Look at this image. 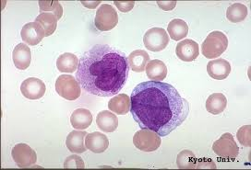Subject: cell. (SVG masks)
I'll use <instances>...</instances> for the list:
<instances>
[{"instance_id": "6da1fadb", "label": "cell", "mask_w": 251, "mask_h": 170, "mask_svg": "<svg viewBox=\"0 0 251 170\" xmlns=\"http://www.w3.org/2000/svg\"><path fill=\"white\" fill-rule=\"evenodd\" d=\"M130 112L141 129L168 135L185 123L189 104L167 83L146 81L136 85L130 97Z\"/></svg>"}, {"instance_id": "7a4b0ae2", "label": "cell", "mask_w": 251, "mask_h": 170, "mask_svg": "<svg viewBox=\"0 0 251 170\" xmlns=\"http://www.w3.org/2000/svg\"><path fill=\"white\" fill-rule=\"evenodd\" d=\"M128 73L125 54L107 44H96L79 59L76 78L86 92L111 97L124 87Z\"/></svg>"}, {"instance_id": "3957f363", "label": "cell", "mask_w": 251, "mask_h": 170, "mask_svg": "<svg viewBox=\"0 0 251 170\" xmlns=\"http://www.w3.org/2000/svg\"><path fill=\"white\" fill-rule=\"evenodd\" d=\"M228 47V39L222 31H212L201 44V53L208 59H214L224 54Z\"/></svg>"}, {"instance_id": "277c9868", "label": "cell", "mask_w": 251, "mask_h": 170, "mask_svg": "<svg viewBox=\"0 0 251 170\" xmlns=\"http://www.w3.org/2000/svg\"><path fill=\"white\" fill-rule=\"evenodd\" d=\"M55 90L67 101H76L81 94V86L78 81L70 75H62L55 81Z\"/></svg>"}, {"instance_id": "5b68a950", "label": "cell", "mask_w": 251, "mask_h": 170, "mask_svg": "<svg viewBox=\"0 0 251 170\" xmlns=\"http://www.w3.org/2000/svg\"><path fill=\"white\" fill-rule=\"evenodd\" d=\"M213 152L219 157L234 160L239 154V147L236 145L233 135L229 132L224 133L212 145Z\"/></svg>"}, {"instance_id": "8992f818", "label": "cell", "mask_w": 251, "mask_h": 170, "mask_svg": "<svg viewBox=\"0 0 251 170\" xmlns=\"http://www.w3.org/2000/svg\"><path fill=\"white\" fill-rule=\"evenodd\" d=\"M118 12L113 6L108 4H102L101 7L97 9L94 24L99 31H111L118 25Z\"/></svg>"}, {"instance_id": "52a82bcc", "label": "cell", "mask_w": 251, "mask_h": 170, "mask_svg": "<svg viewBox=\"0 0 251 170\" xmlns=\"http://www.w3.org/2000/svg\"><path fill=\"white\" fill-rule=\"evenodd\" d=\"M133 144L136 148L142 152H153L157 150L161 144V136L155 131L141 129L138 131L133 137Z\"/></svg>"}, {"instance_id": "ba28073f", "label": "cell", "mask_w": 251, "mask_h": 170, "mask_svg": "<svg viewBox=\"0 0 251 170\" xmlns=\"http://www.w3.org/2000/svg\"><path fill=\"white\" fill-rule=\"evenodd\" d=\"M145 47L151 52H160L169 43V35L163 28H151L143 37Z\"/></svg>"}, {"instance_id": "9c48e42d", "label": "cell", "mask_w": 251, "mask_h": 170, "mask_svg": "<svg viewBox=\"0 0 251 170\" xmlns=\"http://www.w3.org/2000/svg\"><path fill=\"white\" fill-rule=\"evenodd\" d=\"M11 155L19 168H29L37 161L35 151L26 144H19L12 148Z\"/></svg>"}, {"instance_id": "30bf717a", "label": "cell", "mask_w": 251, "mask_h": 170, "mask_svg": "<svg viewBox=\"0 0 251 170\" xmlns=\"http://www.w3.org/2000/svg\"><path fill=\"white\" fill-rule=\"evenodd\" d=\"M21 91L24 97L28 100L35 101L45 96L47 91V86L39 78H27L21 85Z\"/></svg>"}, {"instance_id": "8fae6325", "label": "cell", "mask_w": 251, "mask_h": 170, "mask_svg": "<svg viewBox=\"0 0 251 170\" xmlns=\"http://www.w3.org/2000/svg\"><path fill=\"white\" fill-rule=\"evenodd\" d=\"M22 39L29 45H37L46 37V31L37 22L25 24L21 31Z\"/></svg>"}, {"instance_id": "7c38bea8", "label": "cell", "mask_w": 251, "mask_h": 170, "mask_svg": "<svg viewBox=\"0 0 251 170\" xmlns=\"http://www.w3.org/2000/svg\"><path fill=\"white\" fill-rule=\"evenodd\" d=\"M176 54L182 61L192 62L196 60L200 54L199 44L192 40L185 39L177 43Z\"/></svg>"}, {"instance_id": "4fadbf2b", "label": "cell", "mask_w": 251, "mask_h": 170, "mask_svg": "<svg viewBox=\"0 0 251 170\" xmlns=\"http://www.w3.org/2000/svg\"><path fill=\"white\" fill-rule=\"evenodd\" d=\"M87 149L94 154H102L109 147V140L105 134L99 131H94L87 134L85 137Z\"/></svg>"}, {"instance_id": "5bb4252c", "label": "cell", "mask_w": 251, "mask_h": 170, "mask_svg": "<svg viewBox=\"0 0 251 170\" xmlns=\"http://www.w3.org/2000/svg\"><path fill=\"white\" fill-rule=\"evenodd\" d=\"M207 72L209 76L216 80H224L231 73V64L225 59H216L208 63Z\"/></svg>"}, {"instance_id": "9a60e30c", "label": "cell", "mask_w": 251, "mask_h": 170, "mask_svg": "<svg viewBox=\"0 0 251 170\" xmlns=\"http://www.w3.org/2000/svg\"><path fill=\"white\" fill-rule=\"evenodd\" d=\"M12 59L18 69H27L31 62V49L25 43H20L14 48Z\"/></svg>"}, {"instance_id": "2e32d148", "label": "cell", "mask_w": 251, "mask_h": 170, "mask_svg": "<svg viewBox=\"0 0 251 170\" xmlns=\"http://www.w3.org/2000/svg\"><path fill=\"white\" fill-rule=\"evenodd\" d=\"M88 134L86 131H73L70 132L66 140V146L73 154H82L86 152L85 137Z\"/></svg>"}, {"instance_id": "e0dca14e", "label": "cell", "mask_w": 251, "mask_h": 170, "mask_svg": "<svg viewBox=\"0 0 251 170\" xmlns=\"http://www.w3.org/2000/svg\"><path fill=\"white\" fill-rule=\"evenodd\" d=\"M93 123V114L87 108H77L71 117V124L76 130H85Z\"/></svg>"}, {"instance_id": "ac0fdd59", "label": "cell", "mask_w": 251, "mask_h": 170, "mask_svg": "<svg viewBox=\"0 0 251 170\" xmlns=\"http://www.w3.org/2000/svg\"><path fill=\"white\" fill-rule=\"evenodd\" d=\"M96 124L102 131L114 132L118 129V117L109 110H103L99 112L96 117Z\"/></svg>"}, {"instance_id": "d6986e66", "label": "cell", "mask_w": 251, "mask_h": 170, "mask_svg": "<svg viewBox=\"0 0 251 170\" xmlns=\"http://www.w3.org/2000/svg\"><path fill=\"white\" fill-rule=\"evenodd\" d=\"M127 62L130 69L136 73H141L150 62V55L143 50H136L128 55Z\"/></svg>"}, {"instance_id": "ffe728a7", "label": "cell", "mask_w": 251, "mask_h": 170, "mask_svg": "<svg viewBox=\"0 0 251 170\" xmlns=\"http://www.w3.org/2000/svg\"><path fill=\"white\" fill-rule=\"evenodd\" d=\"M146 75L151 81L163 82L167 76V67L161 60H151L146 65Z\"/></svg>"}, {"instance_id": "44dd1931", "label": "cell", "mask_w": 251, "mask_h": 170, "mask_svg": "<svg viewBox=\"0 0 251 170\" xmlns=\"http://www.w3.org/2000/svg\"><path fill=\"white\" fill-rule=\"evenodd\" d=\"M130 98L126 94H118L108 102V108L118 115H126L130 111Z\"/></svg>"}, {"instance_id": "7402d4cb", "label": "cell", "mask_w": 251, "mask_h": 170, "mask_svg": "<svg viewBox=\"0 0 251 170\" xmlns=\"http://www.w3.org/2000/svg\"><path fill=\"white\" fill-rule=\"evenodd\" d=\"M227 105V100L223 93H213L206 101V109L213 115L222 113Z\"/></svg>"}, {"instance_id": "603a6c76", "label": "cell", "mask_w": 251, "mask_h": 170, "mask_svg": "<svg viewBox=\"0 0 251 170\" xmlns=\"http://www.w3.org/2000/svg\"><path fill=\"white\" fill-rule=\"evenodd\" d=\"M79 60L75 54H63L56 60V67L62 73H73L78 69Z\"/></svg>"}, {"instance_id": "cb8c5ba5", "label": "cell", "mask_w": 251, "mask_h": 170, "mask_svg": "<svg viewBox=\"0 0 251 170\" xmlns=\"http://www.w3.org/2000/svg\"><path fill=\"white\" fill-rule=\"evenodd\" d=\"M170 38L174 41H180L186 38L188 34V26L184 21L176 19L170 21L167 27Z\"/></svg>"}, {"instance_id": "d4e9b609", "label": "cell", "mask_w": 251, "mask_h": 170, "mask_svg": "<svg viewBox=\"0 0 251 170\" xmlns=\"http://www.w3.org/2000/svg\"><path fill=\"white\" fill-rule=\"evenodd\" d=\"M57 19L53 13H41L40 15L37 16L35 19V22L39 23L43 29L46 31V37L51 36L57 27Z\"/></svg>"}, {"instance_id": "484cf974", "label": "cell", "mask_w": 251, "mask_h": 170, "mask_svg": "<svg viewBox=\"0 0 251 170\" xmlns=\"http://www.w3.org/2000/svg\"><path fill=\"white\" fill-rule=\"evenodd\" d=\"M247 16H248V8L241 3H235L231 5L226 11V18L228 21L233 23L243 21L244 20L247 18Z\"/></svg>"}, {"instance_id": "4316f807", "label": "cell", "mask_w": 251, "mask_h": 170, "mask_svg": "<svg viewBox=\"0 0 251 170\" xmlns=\"http://www.w3.org/2000/svg\"><path fill=\"white\" fill-rule=\"evenodd\" d=\"M197 161L196 155L189 150L181 151L176 157V165L180 170L196 169Z\"/></svg>"}, {"instance_id": "83f0119b", "label": "cell", "mask_w": 251, "mask_h": 170, "mask_svg": "<svg viewBox=\"0 0 251 170\" xmlns=\"http://www.w3.org/2000/svg\"><path fill=\"white\" fill-rule=\"evenodd\" d=\"M40 12L41 13H52L56 17L57 20H60L62 18L63 8L60 3L56 0L47 1V0H41L39 1Z\"/></svg>"}, {"instance_id": "f1b7e54d", "label": "cell", "mask_w": 251, "mask_h": 170, "mask_svg": "<svg viewBox=\"0 0 251 170\" xmlns=\"http://www.w3.org/2000/svg\"><path fill=\"white\" fill-rule=\"evenodd\" d=\"M237 139L244 147H251V126L245 125L237 131Z\"/></svg>"}, {"instance_id": "f546056e", "label": "cell", "mask_w": 251, "mask_h": 170, "mask_svg": "<svg viewBox=\"0 0 251 170\" xmlns=\"http://www.w3.org/2000/svg\"><path fill=\"white\" fill-rule=\"evenodd\" d=\"M85 168V164L83 160L78 156V155H72L69 157L64 162V169H79L83 170Z\"/></svg>"}, {"instance_id": "4dcf8cb0", "label": "cell", "mask_w": 251, "mask_h": 170, "mask_svg": "<svg viewBox=\"0 0 251 170\" xmlns=\"http://www.w3.org/2000/svg\"><path fill=\"white\" fill-rule=\"evenodd\" d=\"M114 4L118 7L121 12H129L135 6L134 1H115Z\"/></svg>"}, {"instance_id": "1f68e13d", "label": "cell", "mask_w": 251, "mask_h": 170, "mask_svg": "<svg viewBox=\"0 0 251 170\" xmlns=\"http://www.w3.org/2000/svg\"><path fill=\"white\" fill-rule=\"evenodd\" d=\"M198 165L196 166V169H216V165L212 162L210 158H201L200 161H197Z\"/></svg>"}, {"instance_id": "d6a6232c", "label": "cell", "mask_w": 251, "mask_h": 170, "mask_svg": "<svg viewBox=\"0 0 251 170\" xmlns=\"http://www.w3.org/2000/svg\"><path fill=\"white\" fill-rule=\"evenodd\" d=\"M159 8L165 11H170L176 6V1H157Z\"/></svg>"}, {"instance_id": "836d02e7", "label": "cell", "mask_w": 251, "mask_h": 170, "mask_svg": "<svg viewBox=\"0 0 251 170\" xmlns=\"http://www.w3.org/2000/svg\"><path fill=\"white\" fill-rule=\"evenodd\" d=\"M81 4L88 8H95L101 4L100 1H81Z\"/></svg>"}]
</instances>
